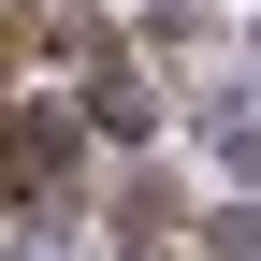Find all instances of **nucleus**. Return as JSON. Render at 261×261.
<instances>
[{
  "label": "nucleus",
  "mask_w": 261,
  "mask_h": 261,
  "mask_svg": "<svg viewBox=\"0 0 261 261\" xmlns=\"http://www.w3.org/2000/svg\"><path fill=\"white\" fill-rule=\"evenodd\" d=\"M58 160H73V130H58V116H29V130H15V145H0V189H44V174H58Z\"/></svg>",
  "instance_id": "nucleus-1"
},
{
  "label": "nucleus",
  "mask_w": 261,
  "mask_h": 261,
  "mask_svg": "<svg viewBox=\"0 0 261 261\" xmlns=\"http://www.w3.org/2000/svg\"><path fill=\"white\" fill-rule=\"evenodd\" d=\"M218 261H261V218H218Z\"/></svg>",
  "instance_id": "nucleus-2"
}]
</instances>
